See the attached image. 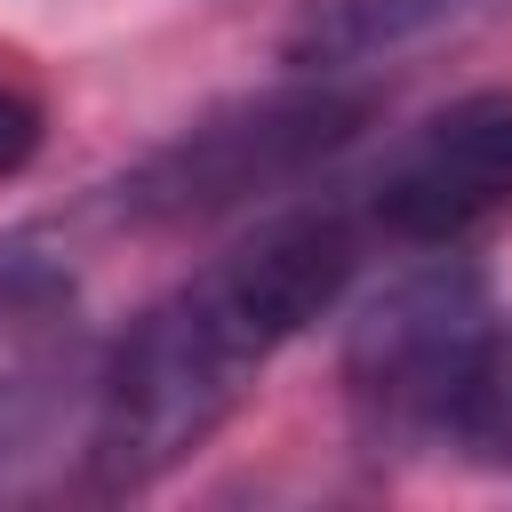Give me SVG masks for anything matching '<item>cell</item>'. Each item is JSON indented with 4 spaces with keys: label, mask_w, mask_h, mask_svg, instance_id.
I'll list each match as a JSON object with an SVG mask.
<instances>
[{
    "label": "cell",
    "mask_w": 512,
    "mask_h": 512,
    "mask_svg": "<svg viewBox=\"0 0 512 512\" xmlns=\"http://www.w3.org/2000/svg\"><path fill=\"white\" fill-rule=\"evenodd\" d=\"M360 272V232L336 208H288L216 248L168 296H152L120 344L96 360L80 464L96 496H136L168 480L192 448L224 432V416L256 392V376L320 320Z\"/></svg>",
    "instance_id": "6da1fadb"
},
{
    "label": "cell",
    "mask_w": 512,
    "mask_h": 512,
    "mask_svg": "<svg viewBox=\"0 0 512 512\" xmlns=\"http://www.w3.org/2000/svg\"><path fill=\"white\" fill-rule=\"evenodd\" d=\"M368 112H376L368 88H344V72H288L280 88L208 104L200 120L160 136L136 168H120L96 192V216L144 240H184V232L256 216L264 200L320 176L368 128Z\"/></svg>",
    "instance_id": "7a4b0ae2"
},
{
    "label": "cell",
    "mask_w": 512,
    "mask_h": 512,
    "mask_svg": "<svg viewBox=\"0 0 512 512\" xmlns=\"http://www.w3.org/2000/svg\"><path fill=\"white\" fill-rule=\"evenodd\" d=\"M496 296L464 248H424L400 264L352 320L336 352L344 416L368 456H432L464 448V416L496 360Z\"/></svg>",
    "instance_id": "3957f363"
},
{
    "label": "cell",
    "mask_w": 512,
    "mask_h": 512,
    "mask_svg": "<svg viewBox=\"0 0 512 512\" xmlns=\"http://www.w3.org/2000/svg\"><path fill=\"white\" fill-rule=\"evenodd\" d=\"M512 216V88L456 96L392 144L368 184V224L400 248H464Z\"/></svg>",
    "instance_id": "277c9868"
},
{
    "label": "cell",
    "mask_w": 512,
    "mask_h": 512,
    "mask_svg": "<svg viewBox=\"0 0 512 512\" xmlns=\"http://www.w3.org/2000/svg\"><path fill=\"white\" fill-rule=\"evenodd\" d=\"M96 368L72 328V272L40 248V232L0 240V488L32 464L64 424L88 432Z\"/></svg>",
    "instance_id": "5b68a950"
},
{
    "label": "cell",
    "mask_w": 512,
    "mask_h": 512,
    "mask_svg": "<svg viewBox=\"0 0 512 512\" xmlns=\"http://www.w3.org/2000/svg\"><path fill=\"white\" fill-rule=\"evenodd\" d=\"M496 8H512V0H304L280 56H288V72H344L352 80L368 64H392L440 32L496 16Z\"/></svg>",
    "instance_id": "8992f818"
},
{
    "label": "cell",
    "mask_w": 512,
    "mask_h": 512,
    "mask_svg": "<svg viewBox=\"0 0 512 512\" xmlns=\"http://www.w3.org/2000/svg\"><path fill=\"white\" fill-rule=\"evenodd\" d=\"M48 120H56V104H48V72H40L16 40H0V192L40 160Z\"/></svg>",
    "instance_id": "52a82bcc"
},
{
    "label": "cell",
    "mask_w": 512,
    "mask_h": 512,
    "mask_svg": "<svg viewBox=\"0 0 512 512\" xmlns=\"http://www.w3.org/2000/svg\"><path fill=\"white\" fill-rule=\"evenodd\" d=\"M456 456H472V464H488V472H512V320L496 328V360H488V376H480V400H472V416H464V448Z\"/></svg>",
    "instance_id": "ba28073f"
}]
</instances>
